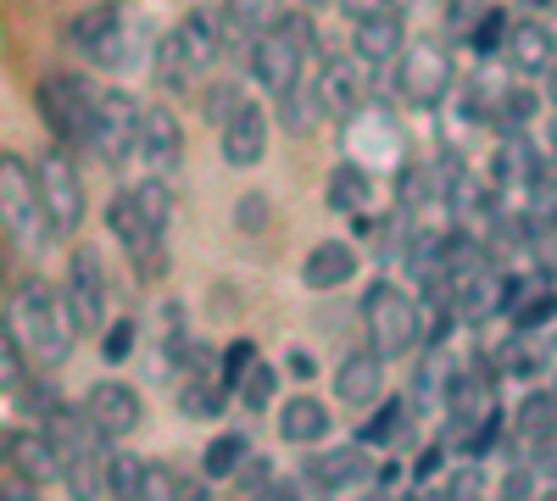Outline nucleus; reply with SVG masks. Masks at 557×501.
<instances>
[{"label": "nucleus", "instance_id": "f257e3e1", "mask_svg": "<svg viewBox=\"0 0 557 501\" xmlns=\"http://www.w3.org/2000/svg\"><path fill=\"white\" fill-rule=\"evenodd\" d=\"M67 51H78L89 67L101 73H134L146 67L151 51V23L146 17H128L123 0H96L67 23Z\"/></svg>", "mask_w": 557, "mask_h": 501}, {"label": "nucleus", "instance_id": "f03ea898", "mask_svg": "<svg viewBox=\"0 0 557 501\" xmlns=\"http://www.w3.org/2000/svg\"><path fill=\"white\" fill-rule=\"evenodd\" d=\"M7 324L17 335V346L28 351L34 368H62L73 340H78V324L62 301V290H51L45 279H23L7 301Z\"/></svg>", "mask_w": 557, "mask_h": 501}, {"label": "nucleus", "instance_id": "7ed1b4c3", "mask_svg": "<svg viewBox=\"0 0 557 501\" xmlns=\"http://www.w3.org/2000/svg\"><path fill=\"white\" fill-rule=\"evenodd\" d=\"M218 62H223V12L196 7L157 45V84L168 89V96H190Z\"/></svg>", "mask_w": 557, "mask_h": 501}, {"label": "nucleus", "instance_id": "20e7f679", "mask_svg": "<svg viewBox=\"0 0 557 501\" xmlns=\"http://www.w3.org/2000/svg\"><path fill=\"white\" fill-rule=\"evenodd\" d=\"M307 62H318V23L307 12H285L268 34H257L251 51H246L251 78L268 89L273 101L285 96L296 78H307Z\"/></svg>", "mask_w": 557, "mask_h": 501}, {"label": "nucleus", "instance_id": "39448f33", "mask_svg": "<svg viewBox=\"0 0 557 501\" xmlns=\"http://www.w3.org/2000/svg\"><path fill=\"white\" fill-rule=\"evenodd\" d=\"M0 235H7L23 256H45V246L57 240L51 212H45V201H39L34 162H23L17 151L0 156Z\"/></svg>", "mask_w": 557, "mask_h": 501}, {"label": "nucleus", "instance_id": "423d86ee", "mask_svg": "<svg viewBox=\"0 0 557 501\" xmlns=\"http://www.w3.org/2000/svg\"><path fill=\"white\" fill-rule=\"evenodd\" d=\"M62 458V479L73 496H107V468H112V440L84 418V406H57L45 418Z\"/></svg>", "mask_w": 557, "mask_h": 501}, {"label": "nucleus", "instance_id": "0eeeda50", "mask_svg": "<svg viewBox=\"0 0 557 501\" xmlns=\"http://www.w3.org/2000/svg\"><path fill=\"white\" fill-rule=\"evenodd\" d=\"M362 329H368V346L385 362H396V356L418 351V340H424V306H418L401 285L374 279L362 290Z\"/></svg>", "mask_w": 557, "mask_h": 501}, {"label": "nucleus", "instance_id": "6e6552de", "mask_svg": "<svg viewBox=\"0 0 557 501\" xmlns=\"http://www.w3.org/2000/svg\"><path fill=\"white\" fill-rule=\"evenodd\" d=\"M39 117L57 134V146L67 151H89V123H96V89L78 73H45L39 78Z\"/></svg>", "mask_w": 557, "mask_h": 501}, {"label": "nucleus", "instance_id": "1a4fd4ad", "mask_svg": "<svg viewBox=\"0 0 557 501\" xmlns=\"http://www.w3.org/2000/svg\"><path fill=\"white\" fill-rule=\"evenodd\" d=\"M396 96L424 112L451 101V51L441 39H407L396 51Z\"/></svg>", "mask_w": 557, "mask_h": 501}, {"label": "nucleus", "instance_id": "9d476101", "mask_svg": "<svg viewBox=\"0 0 557 501\" xmlns=\"http://www.w3.org/2000/svg\"><path fill=\"white\" fill-rule=\"evenodd\" d=\"M107 229H112V240L128 251V262H134L139 279H162V273H168V246H162L168 229H157V223L139 212L134 190L112 196V206H107Z\"/></svg>", "mask_w": 557, "mask_h": 501}, {"label": "nucleus", "instance_id": "9b49d317", "mask_svg": "<svg viewBox=\"0 0 557 501\" xmlns=\"http://www.w3.org/2000/svg\"><path fill=\"white\" fill-rule=\"evenodd\" d=\"M34 178H39V201H45V212H51L57 240L73 235L78 223H84V185H78L73 151H67V146H51V151L34 162Z\"/></svg>", "mask_w": 557, "mask_h": 501}, {"label": "nucleus", "instance_id": "f8f14e48", "mask_svg": "<svg viewBox=\"0 0 557 501\" xmlns=\"http://www.w3.org/2000/svg\"><path fill=\"white\" fill-rule=\"evenodd\" d=\"M139 146V107L128 89H96V123H89V151L112 167H128Z\"/></svg>", "mask_w": 557, "mask_h": 501}, {"label": "nucleus", "instance_id": "ddd939ff", "mask_svg": "<svg viewBox=\"0 0 557 501\" xmlns=\"http://www.w3.org/2000/svg\"><path fill=\"white\" fill-rule=\"evenodd\" d=\"M62 301H67V312H73L78 335H101V329H107V267H101V251H96V246H78V251H73Z\"/></svg>", "mask_w": 557, "mask_h": 501}, {"label": "nucleus", "instance_id": "4468645a", "mask_svg": "<svg viewBox=\"0 0 557 501\" xmlns=\"http://www.w3.org/2000/svg\"><path fill=\"white\" fill-rule=\"evenodd\" d=\"M228 401H235V385L223 379V362H218L207 346H196L190 362L178 368V413L196 418V424H207V418L223 413Z\"/></svg>", "mask_w": 557, "mask_h": 501}, {"label": "nucleus", "instance_id": "2eb2a0df", "mask_svg": "<svg viewBox=\"0 0 557 501\" xmlns=\"http://www.w3.org/2000/svg\"><path fill=\"white\" fill-rule=\"evenodd\" d=\"M312 89H318L323 117H335V123H351L368 107V78H362V62L357 57H318Z\"/></svg>", "mask_w": 557, "mask_h": 501}, {"label": "nucleus", "instance_id": "dca6fc26", "mask_svg": "<svg viewBox=\"0 0 557 501\" xmlns=\"http://www.w3.org/2000/svg\"><path fill=\"white\" fill-rule=\"evenodd\" d=\"M301 485L307 490H323V496L374 485V451H368L362 440L335 446V451H318V458H307V468H301Z\"/></svg>", "mask_w": 557, "mask_h": 501}, {"label": "nucleus", "instance_id": "f3484780", "mask_svg": "<svg viewBox=\"0 0 557 501\" xmlns=\"http://www.w3.org/2000/svg\"><path fill=\"white\" fill-rule=\"evenodd\" d=\"M0 463H12L34 490L39 485H51V479H62V458H57V440H51V429H7L0 435Z\"/></svg>", "mask_w": 557, "mask_h": 501}, {"label": "nucleus", "instance_id": "a211bd4d", "mask_svg": "<svg viewBox=\"0 0 557 501\" xmlns=\"http://www.w3.org/2000/svg\"><path fill=\"white\" fill-rule=\"evenodd\" d=\"M218 156L228 167H257L268 156V112L257 101H240L218 123Z\"/></svg>", "mask_w": 557, "mask_h": 501}, {"label": "nucleus", "instance_id": "6ab92c4d", "mask_svg": "<svg viewBox=\"0 0 557 501\" xmlns=\"http://www.w3.org/2000/svg\"><path fill=\"white\" fill-rule=\"evenodd\" d=\"M134 162L146 167L151 178L178 173V162H184V134H178V117H173L168 107L139 112V146H134Z\"/></svg>", "mask_w": 557, "mask_h": 501}, {"label": "nucleus", "instance_id": "aec40b11", "mask_svg": "<svg viewBox=\"0 0 557 501\" xmlns=\"http://www.w3.org/2000/svg\"><path fill=\"white\" fill-rule=\"evenodd\" d=\"M84 418L96 424L107 440L134 435V429H139V396H134V385H123V379L89 385V396H84Z\"/></svg>", "mask_w": 557, "mask_h": 501}, {"label": "nucleus", "instance_id": "412c9836", "mask_svg": "<svg viewBox=\"0 0 557 501\" xmlns=\"http://www.w3.org/2000/svg\"><path fill=\"white\" fill-rule=\"evenodd\" d=\"M457 374H462V362L446 351V340H435V346L424 351V362H418L412 390H407L412 418H418V413H441V406H446V396H451V385H457Z\"/></svg>", "mask_w": 557, "mask_h": 501}, {"label": "nucleus", "instance_id": "4be33fe9", "mask_svg": "<svg viewBox=\"0 0 557 501\" xmlns=\"http://www.w3.org/2000/svg\"><path fill=\"white\" fill-rule=\"evenodd\" d=\"M502 51H507V67H513L519 78H546L557 67V34L546 23H513L502 39Z\"/></svg>", "mask_w": 557, "mask_h": 501}, {"label": "nucleus", "instance_id": "5701e85b", "mask_svg": "<svg viewBox=\"0 0 557 501\" xmlns=\"http://www.w3.org/2000/svg\"><path fill=\"white\" fill-rule=\"evenodd\" d=\"M290 12V0H228L223 7V51H251V39L268 34L278 17Z\"/></svg>", "mask_w": 557, "mask_h": 501}, {"label": "nucleus", "instance_id": "b1692460", "mask_svg": "<svg viewBox=\"0 0 557 501\" xmlns=\"http://www.w3.org/2000/svg\"><path fill=\"white\" fill-rule=\"evenodd\" d=\"M401 45H407V23H401V12H374V17H357V23H351V57H357L362 67L396 62Z\"/></svg>", "mask_w": 557, "mask_h": 501}, {"label": "nucleus", "instance_id": "393cba45", "mask_svg": "<svg viewBox=\"0 0 557 501\" xmlns=\"http://www.w3.org/2000/svg\"><path fill=\"white\" fill-rule=\"evenodd\" d=\"M380 390H385V356H380L374 346L351 351V356L341 362V374H335V396H341L346 406H374Z\"/></svg>", "mask_w": 557, "mask_h": 501}, {"label": "nucleus", "instance_id": "a878e982", "mask_svg": "<svg viewBox=\"0 0 557 501\" xmlns=\"http://www.w3.org/2000/svg\"><path fill=\"white\" fill-rule=\"evenodd\" d=\"M351 273H357V251L346 240H318L301 262V285L307 290H341V285H351Z\"/></svg>", "mask_w": 557, "mask_h": 501}, {"label": "nucleus", "instance_id": "bb28decb", "mask_svg": "<svg viewBox=\"0 0 557 501\" xmlns=\"http://www.w3.org/2000/svg\"><path fill=\"white\" fill-rule=\"evenodd\" d=\"M535 162H541V146L535 140H519V134H507L491 156V185L496 190H530L535 178Z\"/></svg>", "mask_w": 557, "mask_h": 501}, {"label": "nucleus", "instance_id": "cd10ccee", "mask_svg": "<svg viewBox=\"0 0 557 501\" xmlns=\"http://www.w3.org/2000/svg\"><path fill=\"white\" fill-rule=\"evenodd\" d=\"M278 435H285L290 446H318L323 435H330V406H323L318 396H290L285 406H278Z\"/></svg>", "mask_w": 557, "mask_h": 501}, {"label": "nucleus", "instance_id": "c85d7f7f", "mask_svg": "<svg viewBox=\"0 0 557 501\" xmlns=\"http://www.w3.org/2000/svg\"><path fill=\"white\" fill-rule=\"evenodd\" d=\"M330 206L346 212V217L374 212V178H368V162H341L330 173Z\"/></svg>", "mask_w": 557, "mask_h": 501}, {"label": "nucleus", "instance_id": "c756f323", "mask_svg": "<svg viewBox=\"0 0 557 501\" xmlns=\"http://www.w3.org/2000/svg\"><path fill=\"white\" fill-rule=\"evenodd\" d=\"M552 435H557V396L552 390H530L519 401V413H513V440L530 451V446H541Z\"/></svg>", "mask_w": 557, "mask_h": 501}, {"label": "nucleus", "instance_id": "7c9ffc66", "mask_svg": "<svg viewBox=\"0 0 557 501\" xmlns=\"http://www.w3.org/2000/svg\"><path fill=\"white\" fill-rule=\"evenodd\" d=\"M407 429H412V406L396 396V401H385V406H380L374 418H362V424H357V440H362L368 451H385V446H396V451H401Z\"/></svg>", "mask_w": 557, "mask_h": 501}, {"label": "nucleus", "instance_id": "2f4dec72", "mask_svg": "<svg viewBox=\"0 0 557 501\" xmlns=\"http://www.w3.org/2000/svg\"><path fill=\"white\" fill-rule=\"evenodd\" d=\"M496 379H535V368H541V346H535V335L530 329H513L502 346H496Z\"/></svg>", "mask_w": 557, "mask_h": 501}, {"label": "nucleus", "instance_id": "473e14b6", "mask_svg": "<svg viewBox=\"0 0 557 501\" xmlns=\"http://www.w3.org/2000/svg\"><path fill=\"white\" fill-rule=\"evenodd\" d=\"M139 496L146 501H196L201 485L184 468H173V463H146V474H139Z\"/></svg>", "mask_w": 557, "mask_h": 501}, {"label": "nucleus", "instance_id": "72a5a7b5", "mask_svg": "<svg viewBox=\"0 0 557 501\" xmlns=\"http://www.w3.org/2000/svg\"><path fill=\"white\" fill-rule=\"evenodd\" d=\"M278 117H285V128L290 134H307L318 117H323V107H318V89H312V78H296L285 96H278Z\"/></svg>", "mask_w": 557, "mask_h": 501}, {"label": "nucleus", "instance_id": "f704fd0d", "mask_svg": "<svg viewBox=\"0 0 557 501\" xmlns=\"http://www.w3.org/2000/svg\"><path fill=\"white\" fill-rule=\"evenodd\" d=\"M278 396V374L268 368V362H251L246 379L235 385V401L246 406V413H268V401Z\"/></svg>", "mask_w": 557, "mask_h": 501}, {"label": "nucleus", "instance_id": "c9c22d12", "mask_svg": "<svg viewBox=\"0 0 557 501\" xmlns=\"http://www.w3.org/2000/svg\"><path fill=\"white\" fill-rule=\"evenodd\" d=\"M251 458L246 451V440L240 435H218L212 446H207V458H201V468H207V479H235V468Z\"/></svg>", "mask_w": 557, "mask_h": 501}, {"label": "nucleus", "instance_id": "e433bc0d", "mask_svg": "<svg viewBox=\"0 0 557 501\" xmlns=\"http://www.w3.org/2000/svg\"><path fill=\"white\" fill-rule=\"evenodd\" d=\"M28 351L17 346V335H12V324H0V390H17L23 379H28Z\"/></svg>", "mask_w": 557, "mask_h": 501}, {"label": "nucleus", "instance_id": "4c0bfd02", "mask_svg": "<svg viewBox=\"0 0 557 501\" xmlns=\"http://www.w3.org/2000/svg\"><path fill=\"white\" fill-rule=\"evenodd\" d=\"M502 39H507V12H502V7H485L480 23L469 28V51L491 57V51H502Z\"/></svg>", "mask_w": 557, "mask_h": 501}, {"label": "nucleus", "instance_id": "58836bf2", "mask_svg": "<svg viewBox=\"0 0 557 501\" xmlns=\"http://www.w3.org/2000/svg\"><path fill=\"white\" fill-rule=\"evenodd\" d=\"M139 474H146V463L128 458V451H112V468H107V496H139Z\"/></svg>", "mask_w": 557, "mask_h": 501}, {"label": "nucleus", "instance_id": "ea45409f", "mask_svg": "<svg viewBox=\"0 0 557 501\" xmlns=\"http://www.w3.org/2000/svg\"><path fill=\"white\" fill-rule=\"evenodd\" d=\"M134 346H139V324H134V317H117V324L101 329V356L107 362H128Z\"/></svg>", "mask_w": 557, "mask_h": 501}, {"label": "nucleus", "instance_id": "a19ab883", "mask_svg": "<svg viewBox=\"0 0 557 501\" xmlns=\"http://www.w3.org/2000/svg\"><path fill=\"white\" fill-rule=\"evenodd\" d=\"M441 496H480L485 490V474H480V458H469L462 468H451V474H441V485H435Z\"/></svg>", "mask_w": 557, "mask_h": 501}, {"label": "nucleus", "instance_id": "79ce46f5", "mask_svg": "<svg viewBox=\"0 0 557 501\" xmlns=\"http://www.w3.org/2000/svg\"><path fill=\"white\" fill-rule=\"evenodd\" d=\"M485 7H491V0H446V34L451 39H469V28L480 23Z\"/></svg>", "mask_w": 557, "mask_h": 501}, {"label": "nucleus", "instance_id": "37998d69", "mask_svg": "<svg viewBox=\"0 0 557 501\" xmlns=\"http://www.w3.org/2000/svg\"><path fill=\"white\" fill-rule=\"evenodd\" d=\"M268 485H273V468H268L262 458H246V463L235 468V490H240V496H262Z\"/></svg>", "mask_w": 557, "mask_h": 501}, {"label": "nucleus", "instance_id": "c03bdc74", "mask_svg": "<svg viewBox=\"0 0 557 501\" xmlns=\"http://www.w3.org/2000/svg\"><path fill=\"white\" fill-rule=\"evenodd\" d=\"M218 362H223V379H228V385H240V379H246V368L257 362V346H251V340H235Z\"/></svg>", "mask_w": 557, "mask_h": 501}, {"label": "nucleus", "instance_id": "a18cd8bd", "mask_svg": "<svg viewBox=\"0 0 557 501\" xmlns=\"http://www.w3.org/2000/svg\"><path fill=\"white\" fill-rule=\"evenodd\" d=\"M240 101H246V96H240V89H235V84H212V89H207V123L218 128V123H223L228 112H235Z\"/></svg>", "mask_w": 557, "mask_h": 501}, {"label": "nucleus", "instance_id": "49530a36", "mask_svg": "<svg viewBox=\"0 0 557 501\" xmlns=\"http://www.w3.org/2000/svg\"><path fill=\"white\" fill-rule=\"evenodd\" d=\"M530 468H535V474H546V479H557V435H552V440H541V446H530Z\"/></svg>", "mask_w": 557, "mask_h": 501}, {"label": "nucleus", "instance_id": "de8ad7c7", "mask_svg": "<svg viewBox=\"0 0 557 501\" xmlns=\"http://www.w3.org/2000/svg\"><path fill=\"white\" fill-rule=\"evenodd\" d=\"M341 12L357 23V17H374V12H396V0H341Z\"/></svg>", "mask_w": 557, "mask_h": 501}, {"label": "nucleus", "instance_id": "09e8293b", "mask_svg": "<svg viewBox=\"0 0 557 501\" xmlns=\"http://www.w3.org/2000/svg\"><path fill=\"white\" fill-rule=\"evenodd\" d=\"M524 490H535V468H519L502 479V496H524Z\"/></svg>", "mask_w": 557, "mask_h": 501}, {"label": "nucleus", "instance_id": "8fccbe9b", "mask_svg": "<svg viewBox=\"0 0 557 501\" xmlns=\"http://www.w3.org/2000/svg\"><path fill=\"white\" fill-rule=\"evenodd\" d=\"M262 212H268V206H262L257 196H251V201L240 206V229H246V235H257V223H262Z\"/></svg>", "mask_w": 557, "mask_h": 501}, {"label": "nucleus", "instance_id": "3c124183", "mask_svg": "<svg viewBox=\"0 0 557 501\" xmlns=\"http://www.w3.org/2000/svg\"><path fill=\"white\" fill-rule=\"evenodd\" d=\"M290 374H296V379H312V356H307V351H290Z\"/></svg>", "mask_w": 557, "mask_h": 501}, {"label": "nucleus", "instance_id": "603ef678", "mask_svg": "<svg viewBox=\"0 0 557 501\" xmlns=\"http://www.w3.org/2000/svg\"><path fill=\"white\" fill-rule=\"evenodd\" d=\"M12 301V267H7V251H0V306Z\"/></svg>", "mask_w": 557, "mask_h": 501}, {"label": "nucleus", "instance_id": "864d4df0", "mask_svg": "<svg viewBox=\"0 0 557 501\" xmlns=\"http://www.w3.org/2000/svg\"><path fill=\"white\" fill-rule=\"evenodd\" d=\"M524 7H535V12H546V7H557V0H524Z\"/></svg>", "mask_w": 557, "mask_h": 501}, {"label": "nucleus", "instance_id": "5fc2aeb1", "mask_svg": "<svg viewBox=\"0 0 557 501\" xmlns=\"http://www.w3.org/2000/svg\"><path fill=\"white\" fill-rule=\"evenodd\" d=\"M546 78H552V101H557V67H552V73H546Z\"/></svg>", "mask_w": 557, "mask_h": 501}, {"label": "nucleus", "instance_id": "6e6d98bb", "mask_svg": "<svg viewBox=\"0 0 557 501\" xmlns=\"http://www.w3.org/2000/svg\"><path fill=\"white\" fill-rule=\"evenodd\" d=\"M546 390H552V396H557V374H552V385H546Z\"/></svg>", "mask_w": 557, "mask_h": 501}]
</instances>
